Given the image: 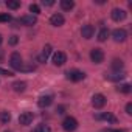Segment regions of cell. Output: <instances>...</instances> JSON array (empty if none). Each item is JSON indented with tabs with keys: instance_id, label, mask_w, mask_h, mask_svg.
<instances>
[{
	"instance_id": "cell-9",
	"label": "cell",
	"mask_w": 132,
	"mask_h": 132,
	"mask_svg": "<svg viewBox=\"0 0 132 132\" xmlns=\"http://www.w3.org/2000/svg\"><path fill=\"white\" fill-rule=\"evenodd\" d=\"M110 17L115 20V22H121L126 19V11L124 10H120V8H113L112 13H110Z\"/></svg>"
},
{
	"instance_id": "cell-3",
	"label": "cell",
	"mask_w": 132,
	"mask_h": 132,
	"mask_svg": "<svg viewBox=\"0 0 132 132\" xmlns=\"http://www.w3.org/2000/svg\"><path fill=\"white\" fill-rule=\"evenodd\" d=\"M90 59H92V62H95V64H101V62L104 61V51H103L101 48H93V50L90 51Z\"/></svg>"
},
{
	"instance_id": "cell-24",
	"label": "cell",
	"mask_w": 132,
	"mask_h": 132,
	"mask_svg": "<svg viewBox=\"0 0 132 132\" xmlns=\"http://www.w3.org/2000/svg\"><path fill=\"white\" fill-rule=\"evenodd\" d=\"M117 90L121 92V93H129V92H130V86H129V84H120V86L117 87Z\"/></svg>"
},
{
	"instance_id": "cell-27",
	"label": "cell",
	"mask_w": 132,
	"mask_h": 132,
	"mask_svg": "<svg viewBox=\"0 0 132 132\" xmlns=\"http://www.w3.org/2000/svg\"><path fill=\"white\" fill-rule=\"evenodd\" d=\"M0 75H3V76H13V72L5 70V69H0Z\"/></svg>"
},
{
	"instance_id": "cell-8",
	"label": "cell",
	"mask_w": 132,
	"mask_h": 132,
	"mask_svg": "<svg viewBox=\"0 0 132 132\" xmlns=\"http://www.w3.org/2000/svg\"><path fill=\"white\" fill-rule=\"evenodd\" d=\"M67 78H69L70 81H73V82H78V81H82V79L86 78V75H84L81 70H70V72L67 73Z\"/></svg>"
},
{
	"instance_id": "cell-34",
	"label": "cell",
	"mask_w": 132,
	"mask_h": 132,
	"mask_svg": "<svg viewBox=\"0 0 132 132\" xmlns=\"http://www.w3.org/2000/svg\"><path fill=\"white\" fill-rule=\"evenodd\" d=\"M5 132H11V130H5Z\"/></svg>"
},
{
	"instance_id": "cell-29",
	"label": "cell",
	"mask_w": 132,
	"mask_h": 132,
	"mask_svg": "<svg viewBox=\"0 0 132 132\" xmlns=\"http://www.w3.org/2000/svg\"><path fill=\"white\" fill-rule=\"evenodd\" d=\"M126 113L127 115H132V103H127L126 104Z\"/></svg>"
},
{
	"instance_id": "cell-15",
	"label": "cell",
	"mask_w": 132,
	"mask_h": 132,
	"mask_svg": "<svg viewBox=\"0 0 132 132\" xmlns=\"http://www.w3.org/2000/svg\"><path fill=\"white\" fill-rule=\"evenodd\" d=\"M50 54H51V45H45L42 53H40V56H39V62H45Z\"/></svg>"
},
{
	"instance_id": "cell-2",
	"label": "cell",
	"mask_w": 132,
	"mask_h": 132,
	"mask_svg": "<svg viewBox=\"0 0 132 132\" xmlns=\"http://www.w3.org/2000/svg\"><path fill=\"white\" fill-rule=\"evenodd\" d=\"M62 127H64V130H67V132H73L78 127L76 118H73V117H65L64 121H62Z\"/></svg>"
},
{
	"instance_id": "cell-20",
	"label": "cell",
	"mask_w": 132,
	"mask_h": 132,
	"mask_svg": "<svg viewBox=\"0 0 132 132\" xmlns=\"http://www.w3.org/2000/svg\"><path fill=\"white\" fill-rule=\"evenodd\" d=\"M123 61L121 59H113L112 61V69H113V72H120L121 69H123Z\"/></svg>"
},
{
	"instance_id": "cell-18",
	"label": "cell",
	"mask_w": 132,
	"mask_h": 132,
	"mask_svg": "<svg viewBox=\"0 0 132 132\" xmlns=\"http://www.w3.org/2000/svg\"><path fill=\"white\" fill-rule=\"evenodd\" d=\"M10 121H11V113H10L8 110H2V112H0V123L6 124V123H10Z\"/></svg>"
},
{
	"instance_id": "cell-22",
	"label": "cell",
	"mask_w": 132,
	"mask_h": 132,
	"mask_svg": "<svg viewBox=\"0 0 132 132\" xmlns=\"http://www.w3.org/2000/svg\"><path fill=\"white\" fill-rule=\"evenodd\" d=\"M107 37H109V30H107V28H103V30L98 33V40H100V42H104V40H107Z\"/></svg>"
},
{
	"instance_id": "cell-19",
	"label": "cell",
	"mask_w": 132,
	"mask_h": 132,
	"mask_svg": "<svg viewBox=\"0 0 132 132\" xmlns=\"http://www.w3.org/2000/svg\"><path fill=\"white\" fill-rule=\"evenodd\" d=\"M13 89H14V92H23V90L27 89V82H23V81H16V82L13 84Z\"/></svg>"
},
{
	"instance_id": "cell-12",
	"label": "cell",
	"mask_w": 132,
	"mask_h": 132,
	"mask_svg": "<svg viewBox=\"0 0 132 132\" xmlns=\"http://www.w3.org/2000/svg\"><path fill=\"white\" fill-rule=\"evenodd\" d=\"M64 22H65V19H64V16L61 13H56V14H53L50 17V23L53 27H61V25H64Z\"/></svg>"
},
{
	"instance_id": "cell-11",
	"label": "cell",
	"mask_w": 132,
	"mask_h": 132,
	"mask_svg": "<svg viewBox=\"0 0 132 132\" xmlns=\"http://www.w3.org/2000/svg\"><path fill=\"white\" fill-rule=\"evenodd\" d=\"M81 34H82V37L84 39H92L93 37V34H95V28H93V25H84L82 28H81Z\"/></svg>"
},
{
	"instance_id": "cell-32",
	"label": "cell",
	"mask_w": 132,
	"mask_h": 132,
	"mask_svg": "<svg viewBox=\"0 0 132 132\" xmlns=\"http://www.w3.org/2000/svg\"><path fill=\"white\" fill-rule=\"evenodd\" d=\"M2 42H3V37H2V34H0V45H2Z\"/></svg>"
},
{
	"instance_id": "cell-31",
	"label": "cell",
	"mask_w": 132,
	"mask_h": 132,
	"mask_svg": "<svg viewBox=\"0 0 132 132\" xmlns=\"http://www.w3.org/2000/svg\"><path fill=\"white\" fill-rule=\"evenodd\" d=\"M64 110H65V107H64V106H57V109H56V112H57L59 115H62V113H64Z\"/></svg>"
},
{
	"instance_id": "cell-21",
	"label": "cell",
	"mask_w": 132,
	"mask_h": 132,
	"mask_svg": "<svg viewBox=\"0 0 132 132\" xmlns=\"http://www.w3.org/2000/svg\"><path fill=\"white\" fill-rule=\"evenodd\" d=\"M6 6L10 10H19L20 8V2L19 0H6Z\"/></svg>"
},
{
	"instance_id": "cell-17",
	"label": "cell",
	"mask_w": 132,
	"mask_h": 132,
	"mask_svg": "<svg viewBox=\"0 0 132 132\" xmlns=\"http://www.w3.org/2000/svg\"><path fill=\"white\" fill-rule=\"evenodd\" d=\"M61 8L64 11H70L75 8V2L73 0H61Z\"/></svg>"
},
{
	"instance_id": "cell-30",
	"label": "cell",
	"mask_w": 132,
	"mask_h": 132,
	"mask_svg": "<svg viewBox=\"0 0 132 132\" xmlns=\"http://www.w3.org/2000/svg\"><path fill=\"white\" fill-rule=\"evenodd\" d=\"M19 42V39H17V36H11V39H10V45H16Z\"/></svg>"
},
{
	"instance_id": "cell-26",
	"label": "cell",
	"mask_w": 132,
	"mask_h": 132,
	"mask_svg": "<svg viewBox=\"0 0 132 132\" xmlns=\"http://www.w3.org/2000/svg\"><path fill=\"white\" fill-rule=\"evenodd\" d=\"M11 20V16L10 14H0V23H2V22H10Z\"/></svg>"
},
{
	"instance_id": "cell-6",
	"label": "cell",
	"mask_w": 132,
	"mask_h": 132,
	"mask_svg": "<svg viewBox=\"0 0 132 132\" xmlns=\"http://www.w3.org/2000/svg\"><path fill=\"white\" fill-rule=\"evenodd\" d=\"M104 104H106V96H104V95H101V93L93 95V98H92V106H93L95 109H101V107H104Z\"/></svg>"
},
{
	"instance_id": "cell-28",
	"label": "cell",
	"mask_w": 132,
	"mask_h": 132,
	"mask_svg": "<svg viewBox=\"0 0 132 132\" xmlns=\"http://www.w3.org/2000/svg\"><path fill=\"white\" fill-rule=\"evenodd\" d=\"M42 5L44 6H53L54 5V0H42Z\"/></svg>"
},
{
	"instance_id": "cell-25",
	"label": "cell",
	"mask_w": 132,
	"mask_h": 132,
	"mask_svg": "<svg viewBox=\"0 0 132 132\" xmlns=\"http://www.w3.org/2000/svg\"><path fill=\"white\" fill-rule=\"evenodd\" d=\"M30 13H33V16L39 14V13H40V8H39V5H36V3H31V5H30Z\"/></svg>"
},
{
	"instance_id": "cell-16",
	"label": "cell",
	"mask_w": 132,
	"mask_h": 132,
	"mask_svg": "<svg viewBox=\"0 0 132 132\" xmlns=\"http://www.w3.org/2000/svg\"><path fill=\"white\" fill-rule=\"evenodd\" d=\"M96 118H100V120H104V121H107V123H112V124H115V123H117V118H115V115H112V113H109V112H104L103 115H100V117H96Z\"/></svg>"
},
{
	"instance_id": "cell-4",
	"label": "cell",
	"mask_w": 132,
	"mask_h": 132,
	"mask_svg": "<svg viewBox=\"0 0 132 132\" xmlns=\"http://www.w3.org/2000/svg\"><path fill=\"white\" fill-rule=\"evenodd\" d=\"M65 62H67V56H65L64 51H56L53 54V64L57 65V67H61V65H64Z\"/></svg>"
},
{
	"instance_id": "cell-23",
	"label": "cell",
	"mask_w": 132,
	"mask_h": 132,
	"mask_svg": "<svg viewBox=\"0 0 132 132\" xmlns=\"http://www.w3.org/2000/svg\"><path fill=\"white\" fill-rule=\"evenodd\" d=\"M31 132H51V129H50V126L48 124H39L34 130H31Z\"/></svg>"
},
{
	"instance_id": "cell-33",
	"label": "cell",
	"mask_w": 132,
	"mask_h": 132,
	"mask_svg": "<svg viewBox=\"0 0 132 132\" xmlns=\"http://www.w3.org/2000/svg\"><path fill=\"white\" fill-rule=\"evenodd\" d=\"M110 132H123V130H120V129H115V130H110Z\"/></svg>"
},
{
	"instance_id": "cell-13",
	"label": "cell",
	"mask_w": 132,
	"mask_h": 132,
	"mask_svg": "<svg viewBox=\"0 0 132 132\" xmlns=\"http://www.w3.org/2000/svg\"><path fill=\"white\" fill-rule=\"evenodd\" d=\"M51 103H53V95H44V96H40V98H39L37 106H39V107H42V109H47Z\"/></svg>"
},
{
	"instance_id": "cell-10",
	"label": "cell",
	"mask_w": 132,
	"mask_h": 132,
	"mask_svg": "<svg viewBox=\"0 0 132 132\" xmlns=\"http://www.w3.org/2000/svg\"><path fill=\"white\" fill-rule=\"evenodd\" d=\"M37 22V19H36V16H33V14H27V16H22L20 19H19V23H22V25H25V27H31V25H34Z\"/></svg>"
},
{
	"instance_id": "cell-1",
	"label": "cell",
	"mask_w": 132,
	"mask_h": 132,
	"mask_svg": "<svg viewBox=\"0 0 132 132\" xmlns=\"http://www.w3.org/2000/svg\"><path fill=\"white\" fill-rule=\"evenodd\" d=\"M10 65H11L14 70H22L23 62H22V56H20V53L14 51V53L10 56Z\"/></svg>"
},
{
	"instance_id": "cell-5",
	"label": "cell",
	"mask_w": 132,
	"mask_h": 132,
	"mask_svg": "<svg viewBox=\"0 0 132 132\" xmlns=\"http://www.w3.org/2000/svg\"><path fill=\"white\" fill-rule=\"evenodd\" d=\"M112 37H113L115 42H124L126 37H127V33H126V30H123V28H117V30L112 31Z\"/></svg>"
},
{
	"instance_id": "cell-7",
	"label": "cell",
	"mask_w": 132,
	"mask_h": 132,
	"mask_svg": "<svg viewBox=\"0 0 132 132\" xmlns=\"http://www.w3.org/2000/svg\"><path fill=\"white\" fill-rule=\"evenodd\" d=\"M33 118H34L33 112H22V113L19 115V123H20L22 126H28V124L33 123Z\"/></svg>"
},
{
	"instance_id": "cell-14",
	"label": "cell",
	"mask_w": 132,
	"mask_h": 132,
	"mask_svg": "<svg viewBox=\"0 0 132 132\" xmlns=\"http://www.w3.org/2000/svg\"><path fill=\"white\" fill-rule=\"evenodd\" d=\"M124 76H126L124 72H113V73L106 75V79H109V81H121V79H124Z\"/></svg>"
}]
</instances>
